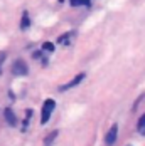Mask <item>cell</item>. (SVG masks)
Listing matches in <instances>:
<instances>
[{
	"label": "cell",
	"instance_id": "cell-1",
	"mask_svg": "<svg viewBox=\"0 0 145 146\" xmlns=\"http://www.w3.org/2000/svg\"><path fill=\"white\" fill-rule=\"evenodd\" d=\"M54 108H56V102L52 101V99H46V102H44V106H42V116H41V123L42 124H46L49 121Z\"/></svg>",
	"mask_w": 145,
	"mask_h": 146
},
{
	"label": "cell",
	"instance_id": "cell-3",
	"mask_svg": "<svg viewBox=\"0 0 145 146\" xmlns=\"http://www.w3.org/2000/svg\"><path fill=\"white\" fill-rule=\"evenodd\" d=\"M12 69H14V72L19 74V76L27 74V66H26V62H24V60H15L14 66H12Z\"/></svg>",
	"mask_w": 145,
	"mask_h": 146
},
{
	"label": "cell",
	"instance_id": "cell-10",
	"mask_svg": "<svg viewBox=\"0 0 145 146\" xmlns=\"http://www.w3.org/2000/svg\"><path fill=\"white\" fill-rule=\"evenodd\" d=\"M56 134H58V133H52V134H49V136H47V139H46V145H49V143L52 141V138H54Z\"/></svg>",
	"mask_w": 145,
	"mask_h": 146
},
{
	"label": "cell",
	"instance_id": "cell-8",
	"mask_svg": "<svg viewBox=\"0 0 145 146\" xmlns=\"http://www.w3.org/2000/svg\"><path fill=\"white\" fill-rule=\"evenodd\" d=\"M138 131L145 133V114L140 117V119H138Z\"/></svg>",
	"mask_w": 145,
	"mask_h": 146
},
{
	"label": "cell",
	"instance_id": "cell-2",
	"mask_svg": "<svg viewBox=\"0 0 145 146\" xmlns=\"http://www.w3.org/2000/svg\"><path fill=\"white\" fill-rule=\"evenodd\" d=\"M116 134H118V126L113 124V126L110 128V131L106 133V136H105V143H106L108 146H111L116 141Z\"/></svg>",
	"mask_w": 145,
	"mask_h": 146
},
{
	"label": "cell",
	"instance_id": "cell-7",
	"mask_svg": "<svg viewBox=\"0 0 145 146\" xmlns=\"http://www.w3.org/2000/svg\"><path fill=\"white\" fill-rule=\"evenodd\" d=\"M72 7H78V5H89V0H71Z\"/></svg>",
	"mask_w": 145,
	"mask_h": 146
},
{
	"label": "cell",
	"instance_id": "cell-9",
	"mask_svg": "<svg viewBox=\"0 0 145 146\" xmlns=\"http://www.w3.org/2000/svg\"><path fill=\"white\" fill-rule=\"evenodd\" d=\"M44 50H54V44L52 42H46L44 44Z\"/></svg>",
	"mask_w": 145,
	"mask_h": 146
},
{
	"label": "cell",
	"instance_id": "cell-4",
	"mask_svg": "<svg viewBox=\"0 0 145 146\" xmlns=\"http://www.w3.org/2000/svg\"><path fill=\"white\" fill-rule=\"evenodd\" d=\"M83 79H85V72L78 74V76H76V77H74V79L71 81V82H68V84L61 86V88H59V91H64V89H71V88H74V86H78V84H79V82H81Z\"/></svg>",
	"mask_w": 145,
	"mask_h": 146
},
{
	"label": "cell",
	"instance_id": "cell-5",
	"mask_svg": "<svg viewBox=\"0 0 145 146\" xmlns=\"http://www.w3.org/2000/svg\"><path fill=\"white\" fill-rule=\"evenodd\" d=\"M5 119H7V123L12 124V126L17 123V117H15V114L10 111V109H5Z\"/></svg>",
	"mask_w": 145,
	"mask_h": 146
},
{
	"label": "cell",
	"instance_id": "cell-6",
	"mask_svg": "<svg viewBox=\"0 0 145 146\" xmlns=\"http://www.w3.org/2000/svg\"><path fill=\"white\" fill-rule=\"evenodd\" d=\"M30 25V20H29V15L27 14H24V17H22V24H20V29L24 30V29H27Z\"/></svg>",
	"mask_w": 145,
	"mask_h": 146
}]
</instances>
